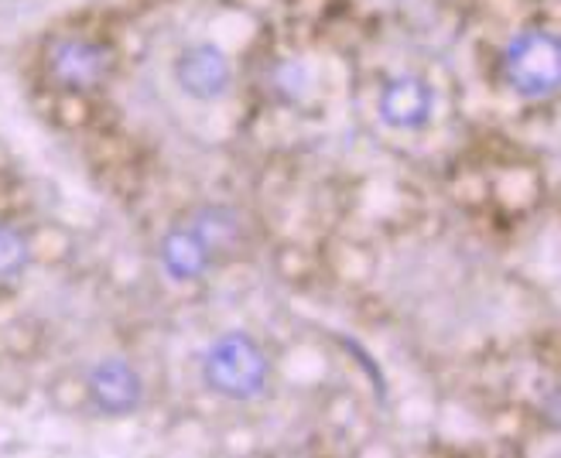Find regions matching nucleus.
Masks as SVG:
<instances>
[{
    "label": "nucleus",
    "instance_id": "nucleus-3",
    "mask_svg": "<svg viewBox=\"0 0 561 458\" xmlns=\"http://www.w3.org/2000/svg\"><path fill=\"white\" fill-rule=\"evenodd\" d=\"M96 59H100V51H93V48L66 45L62 55H59V62H55V69H59V76L66 82H87V79H93L100 72Z\"/></svg>",
    "mask_w": 561,
    "mask_h": 458
},
{
    "label": "nucleus",
    "instance_id": "nucleus-4",
    "mask_svg": "<svg viewBox=\"0 0 561 458\" xmlns=\"http://www.w3.org/2000/svg\"><path fill=\"white\" fill-rule=\"evenodd\" d=\"M18 256H21V243L11 233H0V271L11 267Z\"/></svg>",
    "mask_w": 561,
    "mask_h": 458
},
{
    "label": "nucleus",
    "instance_id": "nucleus-1",
    "mask_svg": "<svg viewBox=\"0 0 561 458\" xmlns=\"http://www.w3.org/2000/svg\"><path fill=\"white\" fill-rule=\"evenodd\" d=\"M137 393H140L137 377L130 374L127 366H121V363H106V366H100L96 374H93V397L100 400L103 408L110 404V397H121L117 400L121 411L124 408H134L137 404Z\"/></svg>",
    "mask_w": 561,
    "mask_h": 458
},
{
    "label": "nucleus",
    "instance_id": "nucleus-2",
    "mask_svg": "<svg viewBox=\"0 0 561 458\" xmlns=\"http://www.w3.org/2000/svg\"><path fill=\"white\" fill-rule=\"evenodd\" d=\"M387 100H398V106L394 103L383 106L387 121H394V124H417L428 113V103H432L428 90L421 82H394V85H390Z\"/></svg>",
    "mask_w": 561,
    "mask_h": 458
}]
</instances>
